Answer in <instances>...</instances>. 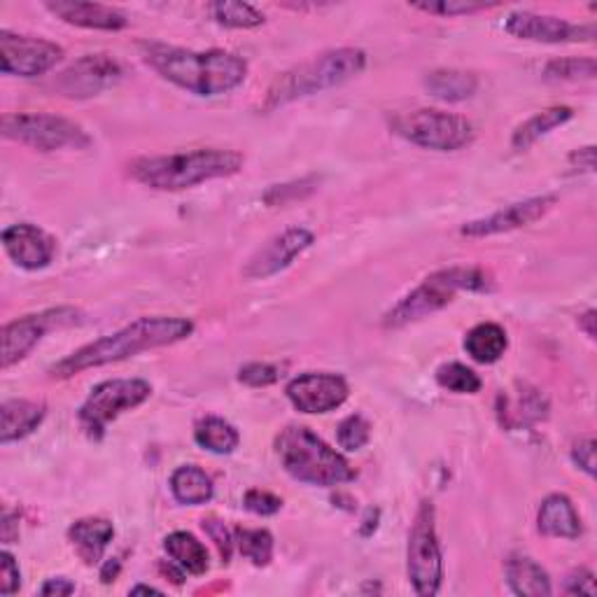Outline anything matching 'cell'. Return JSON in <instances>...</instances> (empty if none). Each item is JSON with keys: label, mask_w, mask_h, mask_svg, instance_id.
Returning a JSON list of instances; mask_svg holds the SVG:
<instances>
[{"label": "cell", "mask_w": 597, "mask_h": 597, "mask_svg": "<svg viewBox=\"0 0 597 597\" xmlns=\"http://www.w3.org/2000/svg\"><path fill=\"white\" fill-rule=\"evenodd\" d=\"M194 332V322L187 318H169V315H154V318H138L132 325L124 329L108 334L99 341H91L79 350L71 352L66 360L57 362L50 369L52 378H73L83 371L99 369L108 364H117L145 350L173 346L177 341H185Z\"/></svg>", "instance_id": "1"}, {"label": "cell", "mask_w": 597, "mask_h": 597, "mask_svg": "<svg viewBox=\"0 0 597 597\" xmlns=\"http://www.w3.org/2000/svg\"><path fill=\"white\" fill-rule=\"evenodd\" d=\"M142 59L161 77L194 96H222L246 83L248 63L232 52L208 50L191 52L183 47L145 42Z\"/></svg>", "instance_id": "2"}, {"label": "cell", "mask_w": 597, "mask_h": 597, "mask_svg": "<svg viewBox=\"0 0 597 597\" xmlns=\"http://www.w3.org/2000/svg\"><path fill=\"white\" fill-rule=\"evenodd\" d=\"M246 164V157L236 150H191L164 157H142L132 164V177L157 191H181L217 177L236 175Z\"/></svg>", "instance_id": "3"}, {"label": "cell", "mask_w": 597, "mask_h": 597, "mask_svg": "<svg viewBox=\"0 0 597 597\" xmlns=\"http://www.w3.org/2000/svg\"><path fill=\"white\" fill-rule=\"evenodd\" d=\"M366 69V54L358 47H338V50L322 52L311 61L285 71L273 79L266 91L264 110H278L287 103L306 99L325 89L341 87L348 79L358 77Z\"/></svg>", "instance_id": "4"}, {"label": "cell", "mask_w": 597, "mask_h": 597, "mask_svg": "<svg viewBox=\"0 0 597 597\" xmlns=\"http://www.w3.org/2000/svg\"><path fill=\"white\" fill-rule=\"evenodd\" d=\"M276 453L285 472L301 483H309V486L334 488L358 476L338 450L303 425H287L278 434Z\"/></svg>", "instance_id": "5"}, {"label": "cell", "mask_w": 597, "mask_h": 597, "mask_svg": "<svg viewBox=\"0 0 597 597\" xmlns=\"http://www.w3.org/2000/svg\"><path fill=\"white\" fill-rule=\"evenodd\" d=\"M495 285L486 271L476 266H450L432 273L418 285L413 293L399 299L390 311L385 313V327H407L411 322L423 320L432 313H439L448 303H453L458 293H493Z\"/></svg>", "instance_id": "6"}, {"label": "cell", "mask_w": 597, "mask_h": 597, "mask_svg": "<svg viewBox=\"0 0 597 597\" xmlns=\"http://www.w3.org/2000/svg\"><path fill=\"white\" fill-rule=\"evenodd\" d=\"M393 132L425 150L456 152L472 145L476 132L470 120L437 108L399 112L390 120Z\"/></svg>", "instance_id": "7"}, {"label": "cell", "mask_w": 597, "mask_h": 597, "mask_svg": "<svg viewBox=\"0 0 597 597\" xmlns=\"http://www.w3.org/2000/svg\"><path fill=\"white\" fill-rule=\"evenodd\" d=\"M0 132L8 140L28 145L40 152L87 150L91 145L83 126L66 117L50 115V112H8L0 120Z\"/></svg>", "instance_id": "8"}, {"label": "cell", "mask_w": 597, "mask_h": 597, "mask_svg": "<svg viewBox=\"0 0 597 597\" xmlns=\"http://www.w3.org/2000/svg\"><path fill=\"white\" fill-rule=\"evenodd\" d=\"M409 581L418 595L432 597L444 584V556L437 537V513L432 502H421L415 511L407 551Z\"/></svg>", "instance_id": "9"}, {"label": "cell", "mask_w": 597, "mask_h": 597, "mask_svg": "<svg viewBox=\"0 0 597 597\" xmlns=\"http://www.w3.org/2000/svg\"><path fill=\"white\" fill-rule=\"evenodd\" d=\"M152 385L142 378H115L103 381L94 387L85 405L79 407V425L87 437L101 441L105 437L108 425L120 418L124 411L138 409L150 399Z\"/></svg>", "instance_id": "10"}, {"label": "cell", "mask_w": 597, "mask_h": 597, "mask_svg": "<svg viewBox=\"0 0 597 597\" xmlns=\"http://www.w3.org/2000/svg\"><path fill=\"white\" fill-rule=\"evenodd\" d=\"M83 313L75 309H50L36 315H24L12 320L3 327V352H0V366L10 369L22 362L34 350L47 332L77 325Z\"/></svg>", "instance_id": "11"}, {"label": "cell", "mask_w": 597, "mask_h": 597, "mask_svg": "<svg viewBox=\"0 0 597 597\" xmlns=\"http://www.w3.org/2000/svg\"><path fill=\"white\" fill-rule=\"evenodd\" d=\"M63 59V47L52 40L0 30V71L14 77H40Z\"/></svg>", "instance_id": "12"}, {"label": "cell", "mask_w": 597, "mask_h": 597, "mask_svg": "<svg viewBox=\"0 0 597 597\" xmlns=\"http://www.w3.org/2000/svg\"><path fill=\"white\" fill-rule=\"evenodd\" d=\"M122 66L108 54H87L54 77V91L69 99H91L101 91L115 87L122 79Z\"/></svg>", "instance_id": "13"}, {"label": "cell", "mask_w": 597, "mask_h": 597, "mask_svg": "<svg viewBox=\"0 0 597 597\" xmlns=\"http://www.w3.org/2000/svg\"><path fill=\"white\" fill-rule=\"evenodd\" d=\"M505 30L513 38L544 45L595 40V24H572L568 20L554 17V14H537L530 10L511 12L505 22Z\"/></svg>", "instance_id": "14"}, {"label": "cell", "mask_w": 597, "mask_h": 597, "mask_svg": "<svg viewBox=\"0 0 597 597\" xmlns=\"http://www.w3.org/2000/svg\"><path fill=\"white\" fill-rule=\"evenodd\" d=\"M556 203H558L556 194H544V197H532L519 203H511L488 217L462 224L460 234L467 238H488V236L523 229V227H530V224H535L537 220L546 217L554 211Z\"/></svg>", "instance_id": "15"}, {"label": "cell", "mask_w": 597, "mask_h": 597, "mask_svg": "<svg viewBox=\"0 0 597 597\" xmlns=\"http://www.w3.org/2000/svg\"><path fill=\"white\" fill-rule=\"evenodd\" d=\"M287 399L301 413H329L346 405L350 387L344 376L336 374H301L285 387Z\"/></svg>", "instance_id": "16"}, {"label": "cell", "mask_w": 597, "mask_h": 597, "mask_svg": "<svg viewBox=\"0 0 597 597\" xmlns=\"http://www.w3.org/2000/svg\"><path fill=\"white\" fill-rule=\"evenodd\" d=\"M313 240L315 236L303 227L285 229L283 234L273 236L264 248H260L252 254V260L244 269V276L248 281L276 276V273L285 271L297 260V257H301L306 250H309L313 246Z\"/></svg>", "instance_id": "17"}, {"label": "cell", "mask_w": 597, "mask_h": 597, "mask_svg": "<svg viewBox=\"0 0 597 597\" xmlns=\"http://www.w3.org/2000/svg\"><path fill=\"white\" fill-rule=\"evenodd\" d=\"M3 248L17 266L26 271H40L54 262L57 240L36 224L22 222L12 224L3 232Z\"/></svg>", "instance_id": "18"}, {"label": "cell", "mask_w": 597, "mask_h": 597, "mask_svg": "<svg viewBox=\"0 0 597 597\" xmlns=\"http://www.w3.org/2000/svg\"><path fill=\"white\" fill-rule=\"evenodd\" d=\"M54 17L71 26L89 28V30H122L128 26L126 14L117 8L101 3H77V0H50L45 3Z\"/></svg>", "instance_id": "19"}, {"label": "cell", "mask_w": 597, "mask_h": 597, "mask_svg": "<svg viewBox=\"0 0 597 597\" xmlns=\"http://www.w3.org/2000/svg\"><path fill=\"white\" fill-rule=\"evenodd\" d=\"M45 421V405L28 399H8L0 407V444L26 439Z\"/></svg>", "instance_id": "20"}, {"label": "cell", "mask_w": 597, "mask_h": 597, "mask_svg": "<svg viewBox=\"0 0 597 597\" xmlns=\"http://www.w3.org/2000/svg\"><path fill=\"white\" fill-rule=\"evenodd\" d=\"M539 532L546 537H560V539H579L581 532V519L568 495H548L537 515Z\"/></svg>", "instance_id": "21"}, {"label": "cell", "mask_w": 597, "mask_h": 597, "mask_svg": "<svg viewBox=\"0 0 597 597\" xmlns=\"http://www.w3.org/2000/svg\"><path fill=\"white\" fill-rule=\"evenodd\" d=\"M112 537H115V525L105 519H79L69 527V539L87 564L101 562Z\"/></svg>", "instance_id": "22"}, {"label": "cell", "mask_w": 597, "mask_h": 597, "mask_svg": "<svg viewBox=\"0 0 597 597\" xmlns=\"http://www.w3.org/2000/svg\"><path fill=\"white\" fill-rule=\"evenodd\" d=\"M171 493L181 505L201 507L208 505L215 495V486L197 464H183L171 474Z\"/></svg>", "instance_id": "23"}, {"label": "cell", "mask_w": 597, "mask_h": 597, "mask_svg": "<svg viewBox=\"0 0 597 597\" xmlns=\"http://www.w3.org/2000/svg\"><path fill=\"white\" fill-rule=\"evenodd\" d=\"M425 89L434 99L446 103H460L472 99L478 89V77L474 73L458 69H439L425 75Z\"/></svg>", "instance_id": "24"}, {"label": "cell", "mask_w": 597, "mask_h": 597, "mask_svg": "<svg viewBox=\"0 0 597 597\" xmlns=\"http://www.w3.org/2000/svg\"><path fill=\"white\" fill-rule=\"evenodd\" d=\"M507 579L515 595L548 597L554 593L551 579H548L546 570H542V564L525 556H511L507 560Z\"/></svg>", "instance_id": "25"}, {"label": "cell", "mask_w": 597, "mask_h": 597, "mask_svg": "<svg viewBox=\"0 0 597 597\" xmlns=\"http://www.w3.org/2000/svg\"><path fill=\"white\" fill-rule=\"evenodd\" d=\"M509 348V336L505 327L495 325V322H481L464 338V350L478 364H495L502 360V355Z\"/></svg>", "instance_id": "26"}, {"label": "cell", "mask_w": 597, "mask_h": 597, "mask_svg": "<svg viewBox=\"0 0 597 597\" xmlns=\"http://www.w3.org/2000/svg\"><path fill=\"white\" fill-rule=\"evenodd\" d=\"M572 117H574V110L568 108V105L546 108V110L537 112L535 117H530L527 122H523L519 128H515L513 136H511V148L513 150H527L537 140H542L544 136L551 134L554 128L568 124Z\"/></svg>", "instance_id": "27"}, {"label": "cell", "mask_w": 597, "mask_h": 597, "mask_svg": "<svg viewBox=\"0 0 597 597\" xmlns=\"http://www.w3.org/2000/svg\"><path fill=\"white\" fill-rule=\"evenodd\" d=\"M164 548L169 558L177 564V568H183L187 574L201 576L208 572V551L206 546L191 535V532H183L177 530L173 535H169L164 539Z\"/></svg>", "instance_id": "28"}, {"label": "cell", "mask_w": 597, "mask_h": 597, "mask_svg": "<svg viewBox=\"0 0 597 597\" xmlns=\"http://www.w3.org/2000/svg\"><path fill=\"white\" fill-rule=\"evenodd\" d=\"M194 439L206 450H211L215 456H229L240 444L238 430L217 415H208L197 423L194 430Z\"/></svg>", "instance_id": "29"}, {"label": "cell", "mask_w": 597, "mask_h": 597, "mask_svg": "<svg viewBox=\"0 0 597 597\" xmlns=\"http://www.w3.org/2000/svg\"><path fill=\"white\" fill-rule=\"evenodd\" d=\"M234 539L240 556L252 560V564H257V568H266V564L273 560V537L269 530L236 527Z\"/></svg>", "instance_id": "30"}, {"label": "cell", "mask_w": 597, "mask_h": 597, "mask_svg": "<svg viewBox=\"0 0 597 597\" xmlns=\"http://www.w3.org/2000/svg\"><path fill=\"white\" fill-rule=\"evenodd\" d=\"M213 20L220 26L227 28H257L264 24V14L248 5V3H236V0H217L211 5Z\"/></svg>", "instance_id": "31"}, {"label": "cell", "mask_w": 597, "mask_h": 597, "mask_svg": "<svg viewBox=\"0 0 597 597\" xmlns=\"http://www.w3.org/2000/svg\"><path fill=\"white\" fill-rule=\"evenodd\" d=\"M437 383L444 387V390L456 393V395H476L483 385L476 371L460 364V362H450V364L439 366Z\"/></svg>", "instance_id": "32"}, {"label": "cell", "mask_w": 597, "mask_h": 597, "mask_svg": "<svg viewBox=\"0 0 597 597\" xmlns=\"http://www.w3.org/2000/svg\"><path fill=\"white\" fill-rule=\"evenodd\" d=\"M597 75L595 59H554L546 63L544 77L554 83H576V79H593Z\"/></svg>", "instance_id": "33"}, {"label": "cell", "mask_w": 597, "mask_h": 597, "mask_svg": "<svg viewBox=\"0 0 597 597\" xmlns=\"http://www.w3.org/2000/svg\"><path fill=\"white\" fill-rule=\"evenodd\" d=\"M411 8L437 14V17H467V14L486 12L499 8V3H478V0H423V3H413Z\"/></svg>", "instance_id": "34"}, {"label": "cell", "mask_w": 597, "mask_h": 597, "mask_svg": "<svg viewBox=\"0 0 597 597\" xmlns=\"http://www.w3.org/2000/svg\"><path fill=\"white\" fill-rule=\"evenodd\" d=\"M318 185H320V177H315V175L301 177V181H295V183L273 185L264 191V203H269V206H287V203L301 201L306 197H311V194L318 189Z\"/></svg>", "instance_id": "35"}, {"label": "cell", "mask_w": 597, "mask_h": 597, "mask_svg": "<svg viewBox=\"0 0 597 597\" xmlns=\"http://www.w3.org/2000/svg\"><path fill=\"white\" fill-rule=\"evenodd\" d=\"M336 439L346 450H360L371 439V425L364 415L352 413L346 418V421H341V425H338Z\"/></svg>", "instance_id": "36"}, {"label": "cell", "mask_w": 597, "mask_h": 597, "mask_svg": "<svg viewBox=\"0 0 597 597\" xmlns=\"http://www.w3.org/2000/svg\"><path fill=\"white\" fill-rule=\"evenodd\" d=\"M281 376H283V366L269 364V362H250L246 366H240L238 371V381L250 387H269L273 383H278Z\"/></svg>", "instance_id": "37"}, {"label": "cell", "mask_w": 597, "mask_h": 597, "mask_svg": "<svg viewBox=\"0 0 597 597\" xmlns=\"http://www.w3.org/2000/svg\"><path fill=\"white\" fill-rule=\"evenodd\" d=\"M201 525L206 530V535L215 542L222 560L229 562L232 554H234V546H236L234 532L227 525H224V521H217V519H203Z\"/></svg>", "instance_id": "38"}, {"label": "cell", "mask_w": 597, "mask_h": 597, "mask_svg": "<svg viewBox=\"0 0 597 597\" xmlns=\"http://www.w3.org/2000/svg\"><path fill=\"white\" fill-rule=\"evenodd\" d=\"M244 507L257 515H273L283 509V499L266 490H248L244 497Z\"/></svg>", "instance_id": "39"}, {"label": "cell", "mask_w": 597, "mask_h": 597, "mask_svg": "<svg viewBox=\"0 0 597 597\" xmlns=\"http://www.w3.org/2000/svg\"><path fill=\"white\" fill-rule=\"evenodd\" d=\"M22 586V572L20 564L14 560L12 554L3 551L0 554V593L3 595H14Z\"/></svg>", "instance_id": "40"}, {"label": "cell", "mask_w": 597, "mask_h": 597, "mask_svg": "<svg viewBox=\"0 0 597 597\" xmlns=\"http://www.w3.org/2000/svg\"><path fill=\"white\" fill-rule=\"evenodd\" d=\"M572 460L581 472H586L593 478L595 476V439L579 437L572 446Z\"/></svg>", "instance_id": "41"}, {"label": "cell", "mask_w": 597, "mask_h": 597, "mask_svg": "<svg viewBox=\"0 0 597 597\" xmlns=\"http://www.w3.org/2000/svg\"><path fill=\"white\" fill-rule=\"evenodd\" d=\"M564 593H568V595H588V597H595L597 588H595L593 572L586 570V568L574 570L568 576V581H564Z\"/></svg>", "instance_id": "42"}, {"label": "cell", "mask_w": 597, "mask_h": 597, "mask_svg": "<svg viewBox=\"0 0 597 597\" xmlns=\"http://www.w3.org/2000/svg\"><path fill=\"white\" fill-rule=\"evenodd\" d=\"M40 593L45 597H66L75 593V584L69 579L57 576V579H47V584L40 588Z\"/></svg>", "instance_id": "43"}, {"label": "cell", "mask_w": 597, "mask_h": 597, "mask_svg": "<svg viewBox=\"0 0 597 597\" xmlns=\"http://www.w3.org/2000/svg\"><path fill=\"white\" fill-rule=\"evenodd\" d=\"M570 164H572V169H576V171L593 173V171H595V148H593V145H588V148L574 150V152L570 154Z\"/></svg>", "instance_id": "44"}, {"label": "cell", "mask_w": 597, "mask_h": 597, "mask_svg": "<svg viewBox=\"0 0 597 597\" xmlns=\"http://www.w3.org/2000/svg\"><path fill=\"white\" fill-rule=\"evenodd\" d=\"M122 570V562L117 558H112V560H105V564L101 568V581L103 584H110V581H115L117 574Z\"/></svg>", "instance_id": "45"}, {"label": "cell", "mask_w": 597, "mask_h": 597, "mask_svg": "<svg viewBox=\"0 0 597 597\" xmlns=\"http://www.w3.org/2000/svg\"><path fill=\"white\" fill-rule=\"evenodd\" d=\"M595 320H597V318H595V311H593V309L586 311L584 315H579V327L586 332L588 338H595V334H597V332H595Z\"/></svg>", "instance_id": "46"}, {"label": "cell", "mask_w": 597, "mask_h": 597, "mask_svg": "<svg viewBox=\"0 0 597 597\" xmlns=\"http://www.w3.org/2000/svg\"><path fill=\"white\" fill-rule=\"evenodd\" d=\"M161 595V590H157V588H152V586H136V588H132V595Z\"/></svg>", "instance_id": "47"}]
</instances>
